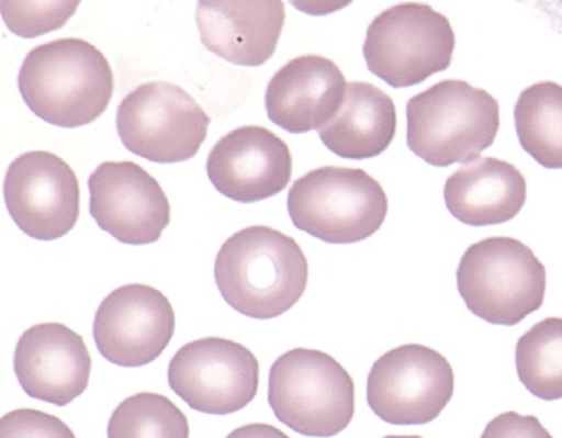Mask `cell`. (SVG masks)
<instances>
[{
  "label": "cell",
  "mask_w": 562,
  "mask_h": 438,
  "mask_svg": "<svg viewBox=\"0 0 562 438\" xmlns=\"http://www.w3.org/2000/svg\"><path fill=\"white\" fill-rule=\"evenodd\" d=\"M456 34L431 5L402 3L369 25L364 57L369 71L394 88L424 83L452 64Z\"/></svg>",
  "instance_id": "obj_7"
},
{
  "label": "cell",
  "mask_w": 562,
  "mask_h": 438,
  "mask_svg": "<svg viewBox=\"0 0 562 438\" xmlns=\"http://www.w3.org/2000/svg\"><path fill=\"white\" fill-rule=\"evenodd\" d=\"M458 292L473 315L514 326L542 307L546 267L513 237H490L471 245L457 271Z\"/></svg>",
  "instance_id": "obj_5"
},
{
  "label": "cell",
  "mask_w": 562,
  "mask_h": 438,
  "mask_svg": "<svg viewBox=\"0 0 562 438\" xmlns=\"http://www.w3.org/2000/svg\"><path fill=\"white\" fill-rule=\"evenodd\" d=\"M13 367L29 396L66 406L88 389L92 360L78 333L60 323H43L22 334Z\"/></svg>",
  "instance_id": "obj_15"
},
{
  "label": "cell",
  "mask_w": 562,
  "mask_h": 438,
  "mask_svg": "<svg viewBox=\"0 0 562 438\" xmlns=\"http://www.w3.org/2000/svg\"><path fill=\"white\" fill-rule=\"evenodd\" d=\"M295 227L329 244H355L384 224L389 199L379 181L358 168L322 167L300 178L288 194Z\"/></svg>",
  "instance_id": "obj_4"
},
{
  "label": "cell",
  "mask_w": 562,
  "mask_h": 438,
  "mask_svg": "<svg viewBox=\"0 0 562 438\" xmlns=\"http://www.w3.org/2000/svg\"><path fill=\"white\" fill-rule=\"evenodd\" d=\"M168 381L191 409L227 415L255 400L260 363L247 347L234 340L198 339L177 351L169 363Z\"/></svg>",
  "instance_id": "obj_10"
},
{
  "label": "cell",
  "mask_w": 562,
  "mask_h": 438,
  "mask_svg": "<svg viewBox=\"0 0 562 438\" xmlns=\"http://www.w3.org/2000/svg\"><path fill=\"white\" fill-rule=\"evenodd\" d=\"M81 0H0L10 32L25 40L60 30L76 14Z\"/></svg>",
  "instance_id": "obj_23"
},
{
  "label": "cell",
  "mask_w": 562,
  "mask_h": 438,
  "mask_svg": "<svg viewBox=\"0 0 562 438\" xmlns=\"http://www.w3.org/2000/svg\"><path fill=\"white\" fill-rule=\"evenodd\" d=\"M19 89L26 106L56 127L78 128L105 113L114 93L113 70L93 44L66 38L29 52Z\"/></svg>",
  "instance_id": "obj_2"
},
{
  "label": "cell",
  "mask_w": 562,
  "mask_h": 438,
  "mask_svg": "<svg viewBox=\"0 0 562 438\" xmlns=\"http://www.w3.org/2000/svg\"><path fill=\"white\" fill-rule=\"evenodd\" d=\"M206 49L238 66H261L276 54L285 24L283 0H198Z\"/></svg>",
  "instance_id": "obj_16"
},
{
  "label": "cell",
  "mask_w": 562,
  "mask_h": 438,
  "mask_svg": "<svg viewBox=\"0 0 562 438\" xmlns=\"http://www.w3.org/2000/svg\"><path fill=\"white\" fill-rule=\"evenodd\" d=\"M4 200L14 224L33 239H60L76 227L80 188L76 172L60 156L25 153L7 170Z\"/></svg>",
  "instance_id": "obj_11"
},
{
  "label": "cell",
  "mask_w": 562,
  "mask_h": 438,
  "mask_svg": "<svg viewBox=\"0 0 562 438\" xmlns=\"http://www.w3.org/2000/svg\"><path fill=\"white\" fill-rule=\"evenodd\" d=\"M189 420L179 407L158 393L140 392L124 400L111 415L110 438H188Z\"/></svg>",
  "instance_id": "obj_22"
},
{
  "label": "cell",
  "mask_w": 562,
  "mask_h": 438,
  "mask_svg": "<svg viewBox=\"0 0 562 438\" xmlns=\"http://www.w3.org/2000/svg\"><path fill=\"white\" fill-rule=\"evenodd\" d=\"M454 373L441 353L426 346L404 345L374 362L367 382L368 404L391 425H426L452 400Z\"/></svg>",
  "instance_id": "obj_9"
},
{
  "label": "cell",
  "mask_w": 562,
  "mask_h": 438,
  "mask_svg": "<svg viewBox=\"0 0 562 438\" xmlns=\"http://www.w3.org/2000/svg\"><path fill=\"white\" fill-rule=\"evenodd\" d=\"M347 85L331 59L300 56L271 78L266 89V111L273 124L293 135L317 131L341 106Z\"/></svg>",
  "instance_id": "obj_17"
},
{
  "label": "cell",
  "mask_w": 562,
  "mask_h": 438,
  "mask_svg": "<svg viewBox=\"0 0 562 438\" xmlns=\"http://www.w3.org/2000/svg\"><path fill=\"white\" fill-rule=\"evenodd\" d=\"M532 16L541 20L553 32L562 35V0H517Z\"/></svg>",
  "instance_id": "obj_25"
},
{
  "label": "cell",
  "mask_w": 562,
  "mask_h": 438,
  "mask_svg": "<svg viewBox=\"0 0 562 438\" xmlns=\"http://www.w3.org/2000/svg\"><path fill=\"white\" fill-rule=\"evenodd\" d=\"M517 137L544 168L562 169V86L542 81L520 94L515 108Z\"/></svg>",
  "instance_id": "obj_20"
},
{
  "label": "cell",
  "mask_w": 562,
  "mask_h": 438,
  "mask_svg": "<svg viewBox=\"0 0 562 438\" xmlns=\"http://www.w3.org/2000/svg\"><path fill=\"white\" fill-rule=\"evenodd\" d=\"M95 224L117 242L157 243L171 224V204L160 183L133 161H105L88 180Z\"/></svg>",
  "instance_id": "obj_13"
},
{
  "label": "cell",
  "mask_w": 562,
  "mask_h": 438,
  "mask_svg": "<svg viewBox=\"0 0 562 438\" xmlns=\"http://www.w3.org/2000/svg\"><path fill=\"white\" fill-rule=\"evenodd\" d=\"M0 436L10 437H66L74 438L72 430L54 415L22 409L4 415L0 422Z\"/></svg>",
  "instance_id": "obj_24"
},
{
  "label": "cell",
  "mask_w": 562,
  "mask_h": 438,
  "mask_svg": "<svg viewBox=\"0 0 562 438\" xmlns=\"http://www.w3.org/2000/svg\"><path fill=\"white\" fill-rule=\"evenodd\" d=\"M406 143L434 167L469 162L494 144L499 103L463 80H442L414 96L406 106Z\"/></svg>",
  "instance_id": "obj_3"
},
{
  "label": "cell",
  "mask_w": 562,
  "mask_h": 438,
  "mask_svg": "<svg viewBox=\"0 0 562 438\" xmlns=\"http://www.w3.org/2000/svg\"><path fill=\"white\" fill-rule=\"evenodd\" d=\"M269 404L276 417L302 436L330 437L349 427L355 385L330 355L295 348L273 362Z\"/></svg>",
  "instance_id": "obj_6"
},
{
  "label": "cell",
  "mask_w": 562,
  "mask_h": 438,
  "mask_svg": "<svg viewBox=\"0 0 562 438\" xmlns=\"http://www.w3.org/2000/svg\"><path fill=\"white\" fill-rule=\"evenodd\" d=\"M214 279L234 310L256 321H271L305 293L307 258L293 237L268 226H250L222 245Z\"/></svg>",
  "instance_id": "obj_1"
},
{
  "label": "cell",
  "mask_w": 562,
  "mask_h": 438,
  "mask_svg": "<svg viewBox=\"0 0 562 438\" xmlns=\"http://www.w3.org/2000/svg\"><path fill=\"white\" fill-rule=\"evenodd\" d=\"M443 198L448 211L464 225H501L522 210L527 181L507 161L476 158L448 178Z\"/></svg>",
  "instance_id": "obj_18"
},
{
  "label": "cell",
  "mask_w": 562,
  "mask_h": 438,
  "mask_svg": "<svg viewBox=\"0 0 562 438\" xmlns=\"http://www.w3.org/2000/svg\"><path fill=\"white\" fill-rule=\"evenodd\" d=\"M211 119L179 86L150 81L125 96L116 130L131 153L159 165L187 161L201 150Z\"/></svg>",
  "instance_id": "obj_8"
},
{
  "label": "cell",
  "mask_w": 562,
  "mask_h": 438,
  "mask_svg": "<svg viewBox=\"0 0 562 438\" xmlns=\"http://www.w3.org/2000/svg\"><path fill=\"white\" fill-rule=\"evenodd\" d=\"M516 369L536 397L562 398V318H546L524 334L516 346Z\"/></svg>",
  "instance_id": "obj_21"
},
{
  "label": "cell",
  "mask_w": 562,
  "mask_h": 438,
  "mask_svg": "<svg viewBox=\"0 0 562 438\" xmlns=\"http://www.w3.org/2000/svg\"><path fill=\"white\" fill-rule=\"evenodd\" d=\"M396 130L397 113L390 96L366 81H351L335 116L317 132L331 153L362 160L386 151Z\"/></svg>",
  "instance_id": "obj_19"
},
{
  "label": "cell",
  "mask_w": 562,
  "mask_h": 438,
  "mask_svg": "<svg viewBox=\"0 0 562 438\" xmlns=\"http://www.w3.org/2000/svg\"><path fill=\"white\" fill-rule=\"evenodd\" d=\"M292 170L290 147L276 133L258 125L227 133L206 161L214 189L246 204L280 194L290 183Z\"/></svg>",
  "instance_id": "obj_14"
},
{
  "label": "cell",
  "mask_w": 562,
  "mask_h": 438,
  "mask_svg": "<svg viewBox=\"0 0 562 438\" xmlns=\"http://www.w3.org/2000/svg\"><path fill=\"white\" fill-rule=\"evenodd\" d=\"M353 0H290L295 10L308 16H328L349 7Z\"/></svg>",
  "instance_id": "obj_26"
},
{
  "label": "cell",
  "mask_w": 562,
  "mask_h": 438,
  "mask_svg": "<svg viewBox=\"0 0 562 438\" xmlns=\"http://www.w3.org/2000/svg\"><path fill=\"white\" fill-rule=\"evenodd\" d=\"M171 302L158 289L130 284L115 289L95 312L93 337L100 353L124 368L149 366L173 338Z\"/></svg>",
  "instance_id": "obj_12"
}]
</instances>
